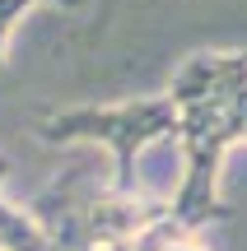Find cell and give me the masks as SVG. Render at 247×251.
Instances as JSON below:
<instances>
[{
    "label": "cell",
    "instance_id": "obj_2",
    "mask_svg": "<svg viewBox=\"0 0 247 251\" xmlns=\"http://www.w3.org/2000/svg\"><path fill=\"white\" fill-rule=\"evenodd\" d=\"M47 144H103L112 153V191L131 196L136 186V163L145 149L164 140H177V107L168 102V93L159 98H131V102H112V107H65L52 112L37 126Z\"/></svg>",
    "mask_w": 247,
    "mask_h": 251
},
{
    "label": "cell",
    "instance_id": "obj_1",
    "mask_svg": "<svg viewBox=\"0 0 247 251\" xmlns=\"http://www.w3.org/2000/svg\"><path fill=\"white\" fill-rule=\"evenodd\" d=\"M233 144H247V89L233 98H210L177 107V149H182V177L168 196V219L187 233L229 219V205L220 196L224 153Z\"/></svg>",
    "mask_w": 247,
    "mask_h": 251
},
{
    "label": "cell",
    "instance_id": "obj_4",
    "mask_svg": "<svg viewBox=\"0 0 247 251\" xmlns=\"http://www.w3.org/2000/svg\"><path fill=\"white\" fill-rule=\"evenodd\" d=\"M37 5H52V0H0V75L9 65V33H14V24Z\"/></svg>",
    "mask_w": 247,
    "mask_h": 251
},
{
    "label": "cell",
    "instance_id": "obj_3",
    "mask_svg": "<svg viewBox=\"0 0 247 251\" xmlns=\"http://www.w3.org/2000/svg\"><path fill=\"white\" fill-rule=\"evenodd\" d=\"M117 251H205V247H201L196 233H187L182 224H173V219L164 214L159 224H149L136 242H126V247H117Z\"/></svg>",
    "mask_w": 247,
    "mask_h": 251
},
{
    "label": "cell",
    "instance_id": "obj_5",
    "mask_svg": "<svg viewBox=\"0 0 247 251\" xmlns=\"http://www.w3.org/2000/svg\"><path fill=\"white\" fill-rule=\"evenodd\" d=\"M52 5H61V9H75V5H84V0H52Z\"/></svg>",
    "mask_w": 247,
    "mask_h": 251
}]
</instances>
